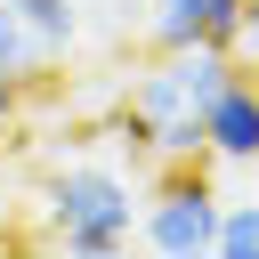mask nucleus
I'll list each match as a JSON object with an SVG mask.
<instances>
[{"mask_svg":"<svg viewBox=\"0 0 259 259\" xmlns=\"http://www.w3.org/2000/svg\"><path fill=\"white\" fill-rule=\"evenodd\" d=\"M235 65L259 73V0H243V24H235Z\"/></svg>","mask_w":259,"mask_h":259,"instance_id":"9","label":"nucleus"},{"mask_svg":"<svg viewBox=\"0 0 259 259\" xmlns=\"http://www.w3.org/2000/svg\"><path fill=\"white\" fill-rule=\"evenodd\" d=\"M235 24H243V0H154L146 40L154 49H194V40H227L235 49Z\"/></svg>","mask_w":259,"mask_h":259,"instance_id":"5","label":"nucleus"},{"mask_svg":"<svg viewBox=\"0 0 259 259\" xmlns=\"http://www.w3.org/2000/svg\"><path fill=\"white\" fill-rule=\"evenodd\" d=\"M219 259H259V194L251 202H219Z\"/></svg>","mask_w":259,"mask_h":259,"instance_id":"7","label":"nucleus"},{"mask_svg":"<svg viewBox=\"0 0 259 259\" xmlns=\"http://www.w3.org/2000/svg\"><path fill=\"white\" fill-rule=\"evenodd\" d=\"M49 219H57V243H65L73 259H113V251H130V235H138V194H130L121 170L73 162V170L49 178Z\"/></svg>","mask_w":259,"mask_h":259,"instance_id":"2","label":"nucleus"},{"mask_svg":"<svg viewBox=\"0 0 259 259\" xmlns=\"http://www.w3.org/2000/svg\"><path fill=\"white\" fill-rule=\"evenodd\" d=\"M138 235L162 251V259H202L219 243V194L194 162H162L154 194L138 202Z\"/></svg>","mask_w":259,"mask_h":259,"instance_id":"3","label":"nucleus"},{"mask_svg":"<svg viewBox=\"0 0 259 259\" xmlns=\"http://www.w3.org/2000/svg\"><path fill=\"white\" fill-rule=\"evenodd\" d=\"M202 154H219V162H259V81H251V73H235V81L210 97Z\"/></svg>","mask_w":259,"mask_h":259,"instance_id":"4","label":"nucleus"},{"mask_svg":"<svg viewBox=\"0 0 259 259\" xmlns=\"http://www.w3.org/2000/svg\"><path fill=\"white\" fill-rule=\"evenodd\" d=\"M8 8H16V16H24L49 49H57V57H65V49H73V32H81V16H73L81 0H8Z\"/></svg>","mask_w":259,"mask_h":259,"instance_id":"8","label":"nucleus"},{"mask_svg":"<svg viewBox=\"0 0 259 259\" xmlns=\"http://www.w3.org/2000/svg\"><path fill=\"white\" fill-rule=\"evenodd\" d=\"M235 49L227 40H194V49H162L138 81H130V121L121 138L154 162H194L202 154V121H210V97L235 81Z\"/></svg>","mask_w":259,"mask_h":259,"instance_id":"1","label":"nucleus"},{"mask_svg":"<svg viewBox=\"0 0 259 259\" xmlns=\"http://www.w3.org/2000/svg\"><path fill=\"white\" fill-rule=\"evenodd\" d=\"M49 65H57V49H49V40H40V32H32V24L0 0V105H8L24 81H40Z\"/></svg>","mask_w":259,"mask_h":259,"instance_id":"6","label":"nucleus"}]
</instances>
